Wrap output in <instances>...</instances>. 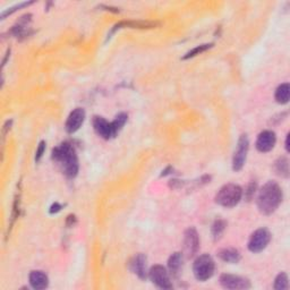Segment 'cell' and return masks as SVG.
<instances>
[{
    "label": "cell",
    "instance_id": "19",
    "mask_svg": "<svg viewBox=\"0 0 290 290\" xmlns=\"http://www.w3.org/2000/svg\"><path fill=\"white\" fill-rule=\"evenodd\" d=\"M28 17H30V15L24 16V17H22V19L17 23V25H15L13 27V33L16 36H22L24 34H26V31L28 30V24L31 22V19H27Z\"/></svg>",
    "mask_w": 290,
    "mask_h": 290
},
{
    "label": "cell",
    "instance_id": "2",
    "mask_svg": "<svg viewBox=\"0 0 290 290\" xmlns=\"http://www.w3.org/2000/svg\"><path fill=\"white\" fill-rule=\"evenodd\" d=\"M52 159L68 178H74L77 175L78 159L72 144L63 143L58 145L52 151Z\"/></svg>",
    "mask_w": 290,
    "mask_h": 290
},
{
    "label": "cell",
    "instance_id": "17",
    "mask_svg": "<svg viewBox=\"0 0 290 290\" xmlns=\"http://www.w3.org/2000/svg\"><path fill=\"white\" fill-rule=\"evenodd\" d=\"M289 94H290V86L288 83L281 84L276 91V100L280 105H286L289 102Z\"/></svg>",
    "mask_w": 290,
    "mask_h": 290
},
{
    "label": "cell",
    "instance_id": "24",
    "mask_svg": "<svg viewBox=\"0 0 290 290\" xmlns=\"http://www.w3.org/2000/svg\"><path fill=\"white\" fill-rule=\"evenodd\" d=\"M44 150H45V143L41 142L39 144V147H38V150H36V153H35V161H36V162H39V161L41 160V158H42Z\"/></svg>",
    "mask_w": 290,
    "mask_h": 290
},
{
    "label": "cell",
    "instance_id": "26",
    "mask_svg": "<svg viewBox=\"0 0 290 290\" xmlns=\"http://www.w3.org/2000/svg\"><path fill=\"white\" fill-rule=\"evenodd\" d=\"M61 208H63V206H61L60 204H58V203H55V204H53L51 206L50 213H57V212H59V211L61 210Z\"/></svg>",
    "mask_w": 290,
    "mask_h": 290
},
{
    "label": "cell",
    "instance_id": "10",
    "mask_svg": "<svg viewBox=\"0 0 290 290\" xmlns=\"http://www.w3.org/2000/svg\"><path fill=\"white\" fill-rule=\"evenodd\" d=\"M84 120H85L84 109H82V108H76V109L73 110L68 116L67 122H66V126H65L66 131L70 133V134L77 132L83 125Z\"/></svg>",
    "mask_w": 290,
    "mask_h": 290
},
{
    "label": "cell",
    "instance_id": "22",
    "mask_svg": "<svg viewBox=\"0 0 290 290\" xmlns=\"http://www.w3.org/2000/svg\"><path fill=\"white\" fill-rule=\"evenodd\" d=\"M212 47V44H202V45H197L196 48H194L193 50H190L189 52L186 53V56H184L183 59H189V58H193V57H196L197 55H201L204 51L208 50Z\"/></svg>",
    "mask_w": 290,
    "mask_h": 290
},
{
    "label": "cell",
    "instance_id": "18",
    "mask_svg": "<svg viewBox=\"0 0 290 290\" xmlns=\"http://www.w3.org/2000/svg\"><path fill=\"white\" fill-rule=\"evenodd\" d=\"M275 169L278 175L283 176V177H288L289 176V161L286 156L283 158H279L276 161Z\"/></svg>",
    "mask_w": 290,
    "mask_h": 290
},
{
    "label": "cell",
    "instance_id": "1",
    "mask_svg": "<svg viewBox=\"0 0 290 290\" xmlns=\"http://www.w3.org/2000/svg\"><path fill=\"white\" fill-rule=\"evenodd\" d=\"M283 202V189L276 181H268L261 188L258 196V208L261 213L272 214Z\"/></svg>",
    "mask_w": 290,
    "mask_h": 290
},
{
    "label": "cell",
    "instance_id": "13",
    "mask_svg": "<svg viewBox=\"0 0 290 290\" xmlns=\"http://www.w3.org/2000/svg\"><path fill=\"white\" fill-rule=\"evenodd\" d=\"M130 269L133 273H135L140 279L144 280L147 277L146 270V256L144 254H138L131 260Z\"/></svg>",
    "mask_w": 290,
    "mask_h": 290
},
{
    "label": "cell",
    "instance_id": "16",
    "mask_svg": "<svg viewBox=\"0 0 290 290\" xmlns=\"http://www.w3.org/2000/svg\"><path fill=\"white\" fill-rule=\"evenodd\" d=\"M168 267L171 276L177 277L179 275L181 268H183V254L179 252L173 253L168 261Z\"/></svg>",
    "mask_w": 290,
    "mask_h": 290
},
{
    "label": "cell",
    "instance_id": "25",
    "mask_svg": "<svg viewBox=\"0 0 290 290\" xmlns=\"http://www.w3.org/2000/svg\"><path fill=\"white\" fill-rule=\"evenodd\" d=\"M255 189H256V184H250L247 187V190H245V195L247 197V201H250L251 198L253 197L255 193Z\"/></svg>",
    "mask_w": 290,
    "mask_h": 290
},
{
    "label": "cell",
    "instance_id": "14",
    "mask_svg": "<svg viewBox=\"0 0 290 290\" xmlns=\"http://www.w3.org/2000/svg\"><path fill=\"white\" fill-rule=\"evenodd\" d=\"M30 285L33 289L42 290L48 287L49 279L48 276L42 271H32L30 273Z\"/></svg>",
    "mask_w": 290,
    "mask_h": 290
},
{
    "label": "cell",
    "instance_id": "15",
    "mask_svg": "<svg viewBox=\"0 0 290 290\" xmlns=\"http://www.w3.org/2000/svg\"><path fill=\"white\" fill-rule=\"evenodd\" d=\"M219 258H220L223 262L236 264L238 263L240 259H242V255L238 250H235V248H223V250L219 251L218 253Z\"/></svg>",
    "mask_w": 290,
    "mask_h": 290
},
{
    "label": "cell",
    "instance_id": "8",
    "mask_svg": "<svg viewBox=\"0 0 290 290\" xmlns=\"http://www.w3.org/2000/svg\"><path fill=\"white\" fill-rule=\"evenodd\" d=\"M184 237V251L187 258H193L200 247V238L197 231L194 228H189L185 231Z\"/></svg>",
    "mask_w": 290,
    "mask_h": 290
},
{
    "label": "cell",
    "instance_id": "27",
    "mask_svg": "<svg viewBox=\"0 0 290 290\" xmlns=\"http://www.w3.org/2000/svg\"><path fill=\"white\" fill-rule=\"evenodd\" d=\"M286 150L289 152V134L287 135V140H286Z\"/></svg>",
    "mask_w": 290,
    "mask_h": 290
},
{
    "label": "cell",
    "instance_id": "11",
    "mask_svg": "<svg viewBox=\"0 0 290 290\" xmlns=\"http://www.w3.org/2000/svg\"><path fill=\"white\" fill-rule=\"evenodd\" d=\"M93 127L94 131L97 132V134L105 140H109L117 135L115 133L113 124L107 122V120L102 117H94Z\"/></svg>",
    "mask_w": 290,
    "mask_h": 290
},
{
    "label": "cell",
    "instance_id": "7",
    "mask_svg": "<svg viewBox=\"0 0 290 290\" xmlns=\"http://www.w3.org/2000/svg\"><path fill=\"white\" fill-rule=\"evenodd\" d=\"M148 277H150L151 281L156 286V287H159L161 289L172 288V284L170 281L169 273L167 271V269L162 267V265H154V267H152L150 272H148Z\"/></svg>",
    "mask_w": 290,
    "mask_h": 290
},
{
    "label": "cell",
    "instance_id": "23",
    "mask_svg": "<svg viewBox=\"0 0 290 290\" xmlns=\"http://www.w3.org/2000/svg\"><path fill=\"white\" fill-rule=\"evenodd\" d=\"M127 118H128V116L126 114H119L117 117L115 118V120L113 123V127H114V130H115V133L117 134V133L122 130L123 126L125 125L126 122H127Z\"/></svg>",
    "mask_w": 290,
    "mask_h": 290
},
{
    "label": "cell",
    "instance_id": "12",
    "mask_svg": "<svg viewBox=\"0 0 290 290\" xmlns=\"http://www.w3.org/2000/svg\"><path fill=\"white\" fill-rule=\"evenodd\" d=\"M277 142L276 134L271 131H264L261 133L256 141V148L260 152L267 153L269 151H271L273 147H275Z\"/></svg>",
    "mask_w": 290,
    "mask_h": 290
},
{
    "label": "cell",
    "instance_id": "21",
    "mask_svg": "<svg viewBox=\"0 0 290 290\" xmlns=\"http://www.w3.org/2000/svg\"><path fill=\"white\" fill-rule=\"evenodd\" d=\"M227 227V223L225 220H221V219H219V220H215L214 223L212 225V235H213V238L214 239H219L221 237V235L223 234V231H225Z\"/></svg>",
    "mask_w": 290,
    "mask_h": 290
},
{
    "label": "cell",
    "instance_id": "20",
    "mask_svg": "<svg viewBox=\"0 0 290 290\" xmlns=\"http://www.w3.org/2000/svg\"><path fill=\"white\" fill-rule=\"evenodd\" d=\"M273 288L276 290H287L289 288V281H288V276L286 273H280L278 275L275 280V286Z\"/></svg>",
    "mask_w": 290,
    "mask_h": 290
},
{
    "label": "cell",
    "instance_id": "6",
    "mask_svg": "<svg viewBox=\"0 0 290 290\" xmlns=\"http://www.w3.org/2000/svg\"><path fill=\"white\" fill-rule=\"evenodd\" d=\"M248 148H250V141H248L246 134H243L238 140L233 159V169L235 171H239L243 169L246 162Z\"/></svg>",
    "mask_w": 290,
    "mask_h": 290
},
{
    "label": "cell",
    "instance_id": "4",
    "mask_svg": "<svg viewBox=\"0 0 290 290\" xmlns=\"http://www.w3.org/2000/svg\"><path fill=\"white\" fill-rule=\"evenodd\" d=\"M215 264L213 259L208 254H203L194 261L193 272L198 281H206L214 275Z\"/></svg>",
    "mask_w": 290,
    "mask_h": 290
},
{
    "label": "cell",
    "instance_id": "3",
    "mask_svg": "<svg viewBox=\"0 0 290 290\" xmlns=\"http://www.w3.org/2000/svg\"><path fill=\"white\" fill-rule=\"evenodd\" d=\"M243 197V189L236 184H227L222 186L215 195L217 204L223 208H234L238 204Z\"/></svg>",
    "mask_w": 290,
    "mask_h": 290
},
{
    "label": "cell",
    "instance_id": "9",
    "mask_svg": "<svg viewBox=\"0 0 290 290\" xmlns=\"http://www.w3.org/2000/svg\"><path fill=\"white\" fill-rule=\"evenodd\" d=\"M220 285L226 289H248L251 288L250 280L239 276L222 275L220 277Z\"/></svg>",
    "mask_w": 290,
    "mask_h": 290
},
{
    "label": "cell",
    "instance_id": "5",
    "mask_svg": "<svg viewBox=\"0 0 290 290\" xmlns=\"http://www.w3.org/2000/svg\"><path fill=\"white\" fill-rule=\"evenodd\" d=\"M271 240V233L267 228H260L252 234L248 240V250L252 253H260L267 248Z\"/></svg>",
    "mask_w": 290,
    "mask_h": 290
}]
</instances>
